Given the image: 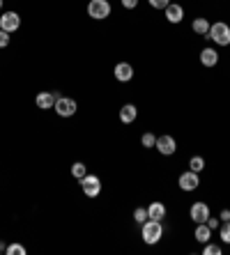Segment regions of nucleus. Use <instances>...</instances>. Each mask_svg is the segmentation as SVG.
<instances>
[{
	"mask_svg": "<svg viewBox=\"0 0 230 255\" xmlns=\"http://www.w3.org/2000/svg\"><path fill=\"white\" fill-rule=\"evenodd\" d=\"M141 237H143V242L150 244V246L159 244L161 237H164V226H161V221H154V219L145 221L141 226Z\"/></svg>",
	"mask_w": 230,
	"mask_h": 255,
	"instance_id": "obj_1",
	"label": "nucleus"
},
{
	"mask_svg": "<svg viewBox=\"0 0 230 255\" xmlns=\"http://www.w3.org/2000/svg\"><path fill=\"white\" fill-rule=\"evenodd\" d=\"M207 37H210L217 46H230V25L226 23V21H217V23L210 25Z\"/></svg>",
	"mask_w": 230,
	"mask_h": 255,
	"instance_id": "obj_2",
	"label": "nucleus"
},
{
	"mask_svg": "<svg viewBox=\"0 0 230 255\" xmlns=\"http://www.w3.org/2000/svg\"><path fill=\"white\" fill-rule=\"evenodd\" d=\"M88 16L95 21H104L111 16V2L108 0H90L88 2Z\"/></svg>",
	"mask_w": 230,
	"mask_h": 255,
	"instance_id": "obj_3",
	"label": "nucleus"
},
{
	"mask_svg": "<svg viewBox=\"0 0 230 255\" xmlns=\"http://www.w3.org/2000/svg\"><path fill=\"white\" fill-rule=\"evenodd\" d=\"M53 111L60 115V118H71V115H76L78 104H76V99H71V97H62V95H58Z\"/></svg>",
	"mask_w": 230,
	"mask_h": 255,
	"instance_id": "obj_4",
	"label": "nucleus"
},
{
	"mask_svg": "<svg viewBox=\"0 0 230 255\" xmlns=\"http://www.w3.org/2000/svg\"><path fill=\"white\" fill-rule=\"evenodd\" d=\"M81 189L88 198H97L101 193V179L97 175H85L81 179Z\"/></svg>",
	"mask_w": 230,
	"mask_h": 255,
	"instance_id": "obj_5",
	"label": "nucleus"
},
{
	"mask_svg": "<svg viewBox=\"0 0 230 255\" xmlns=\"http://www.w3.org/2000/svg\"><path fill=\"white\" fill-rule=\"evenodd\" d=\"M154 147L159 149V154L164 156H173L177 152V142L171 133H164V136H157V145Z\"/></svg>",
	"mask_w": 230,
	"mask_h": 255,
	"instance_id": "obj_6",
	"label": "nucleus"
},
{
	"mask_svg": "<svg viewBox=\"0 0 230 255\" xmlns=\"http://www.w3.org/2000/svg\"><path fill=\"white\" fill-rule=\"evenodd\" d=\"M18 28H21V16H18L16 12H5L0 16V30H5V32L12 35Z\"/></svg>",
	"mask_w": 230,
	"mask_h": 255,
	"instance_id": "obj_7",
	"label": "nucleus"
},
{
	"mask_svg": "<svg viewBox=\"0 0 230 255\" xmlns=\"http://www.w3.org/2000/svg\"><path fill=\"white\" fill-rule=\"evenodd\" d=\"M198 184H201V177H198V172H194V170L182 172L180 179H177V186H180L182 191H196Z\"/></svg>",
	"mask_w": 230,
	"mask_h": 255,
	"instance_id": "obj_8",
	"label": "nucleus"
},
{
	"mask_svg": "<svg viewBox=\"0 0 230 255\" xmlns=\"http://www.w3.org/2000/svg\"><path fill=\"white\" fill-rule=\"evenodd\" d=\"M189 216L194 223H205V221L212 216V214H210V205H207V202H194L189 209Z\"/></svg>",
	"mask_w": 230,
	"mask_h": 255,
	"instance_id": "obj_9",
	"label": "nucleus"
},
{
	"mask_svg": "<svg viewBox=\"0 0 230 255\" xmlns=\"http://www.w3.org/2000/svg\"><path fill=\"white\" fill-rule=\"evenodd\" d=\"M113 74H115V81L129 83L131 78H134V67H131L129 62H118V65L113 67Z\"/></svg>",
	"mask_w": 230,
	"mask_h": 255,
	"instance_id": "obj_10",
	"label": "nucleus"
},
{
	"mask_svg": "<svg viewBox=\"0 0 230 255\" xmlns=\"http://www.w3.org/2000/svg\"><path fill=\"white\" fill-rule=\"evenodd\" d=\"M164 14H166V21H168V23L177 25V23H182V18H184V7L177 5V2H171V5L164 9Z\"/></svg>",
	"mask_w": 230,
	"mask_h": 255,
	"instance_id": "obj_11",
	"label": "nucleus"
},
{
	"mask_svg": "<svg viewBox=\"0 0 230 255\" xmlns=\"http://www.w3.org/2000/svg\"><path fill=\"white\" fill-rule=\"evenodd\" d=\"M55 99H58V92H39L35 97V104L41 111H51L55 106Z\"/></svg>",
	"mask_w": 230,
	"mask_h": 255,
	"instance_id": "obj_12",
	"label": "nucleus"
},
{
	"mask_svg": "<svg viewBox=\"0 0 230 255\" xmlns=\"http://www.w3.org/2000/svg\"><path fill=\"white\" fill-rule=\"evenodd\" d=\"M136 118H138V108H136L134 104H124V106L120 108V122H122V125H134Z\"/></svg>",
	"mask_w": 230,
	"mask_h": 255,
	"instance_id": "obj_13",
	"label": "nucleus"
},
{
	"mask_svg": "<svg viewBox=\"0 0 230 255\" xmlns=\"http://www.w3.org/2000/svg\"><path fill=\"white\" fill-rule=\"evenodd\" d=\"M201 65L203 67H207V69H210V67H217L219 65V53H217V48H203L201 51Z\"/></svg>",
	"mask_w": 230,
	"mask_h": 255,
	"instance_id": "obj_14",
	"label": "nucleus"
},
{
	"mask_svg": "<svg viewBox=\"0 0 230 255\" xmlns=\"http://www.w3.org/2000/svg\"><path fill=\"white\" fill-rule=\"evenodd\" d=\"M148 219L164 221L166 219V205L164 202H150L148 205Z\"/></svg>",
	"mask_w": 230,
	"mask_h": 255,
	"instance_id": "obj_15",
	"label": "nucleus"
},
{
	"mask_svg": "<svg viewBox=\"0 0 230 255\" xmlns=\"http://www.w3.org/2000/svg\"><path fill=\"white\" fill-rule=\"evenodd\" d=\"M194 237H196V242H201V244H207V242H210V239H212V230H210V228H207V223H196Z\"/></svg>",
	"mask_w": 230,
	"mask_h": 255,
	"instance_id": "obj_16",
	"label": "nucleus"
},
{
	"mask_svg": "<svg viewBox=\"0 0 230 255\" xmlns=\"http://www.w3.org/2000/svg\"><path fill=\"white\" fill-rule=\"evenodd\" d=\"M210 21H207L205 16H198L194 18V23H191V30H194L196 35H201V37H207V32H210Z\"/></svg>",
	"mask_w": 230,
	"mask_h": 255,
	"instance_id": "obj_17",
	"label": "nucleus"
},
{
	"mask_svg": "<svg viewBox=\"0 0 230 255\" xmlns=\"http://www.w3.org/2000/svg\"><path fill=\"white\" fill-rule=\"evenodd\" d=\"M85 175H88V166H85V163H81V161H76V163L71 166V177L81 182Z\"/></svg>",
	"mask_w": 230,
	"mask_h": 255,
	"instance_id": "obj_18",
	"label": "nucleus"
},
{
	"mask_svg": "<svg viewBox=\"0 0 230 255\" xmlns=\"http://www.w3.org/2000/svg\"><path fill=\"white\" fill-rule=\"evenodd\" d=\"M145 221H148V207H136L134 209V223L143 226Z\"/></svg>",
	"mask_w": 230,
	"mask_h": 255,
	"instance_id": "obj_19",
	"label": "nucleus"
},
{
	"mask_svg": "<svg viewBox=\"0 0 230 255\" xmlns=\"http://www.w3.org/2000/svg\"><path fill=\"white\" fill-rule=\"evenodd\" d=\"M219 237H221V244H230V221H224V223H221Z\"/></svg>",
	"mask_w": 230,
	"mask_h": 255,
	"instance_id": "obj_20",
	"label": "nucleus"
},
{
	"mask_svg": "<svg viewBox=\"0 0 230 255\" xmlns=\"http://www.w3.org/2000/svg\"><path fill=\"white\" fill-rule=\"evenodd\" d=\"M189 170H194V172L205 170V159H203V156H191V161H189Z\"/></svg>",
	"mask_w": 230,
	"mask_h": 255,
	"instance_id": "obj_21",
	"label": "nucleus"
},
{
	"mask_svg": "<svg viewBox=\"0 0 230 255\" xmlns=\"http://www.w3.org/2000/svg\"><path fill=\"white\" fill-rule=\"evenodd\" d=\"M203 253H205V255H221V253H224V249H221L219 244L207 242V244H203Z\"/></svg>",
	"mask_w": 230,
	"mask_h": 255,
	"instance_id": "obj_22",
	"label": "nucleus"
},
{
	"mask_svg": "<svg viewBox=\"0 0 230 255\" xmlns=\"http://www.w3.org/2000/svg\"><path fill=\"white\" fill-rule=\"evenodd\" d=\"M141 145H143V147H148V149H152L154 145H157V136H154L152 131L143 133V136H141Z\"/></svg>",
	"mask_w": 230,
	"mask_h": 255,
	"instance_id": "obj_23",
	"label": "nucleus"
},
{
	"mask_svg": "<svg viewBox=\"0 0 230 255\" xmlns=\"http://www.w3.org/2000/svg\"><path fill=\"white\" fill-rule=\"evenodd\" d=\"M7 255H25V246L23 244H7Z\"/></svg>",
	"mask_w": 230,
	"mask_h": 255,
	"instance_id": "obj_24",
	"label": "nucleus"
},
{
	"mask_svg": "<svg viewBox=\"0 0 230 255\" xmlns=\"http://www.w3.org/2000/svg\"><path fill=\"white\" fill-rule=\"evenodd\" d=\"M148 2L152 9H166V7L171 5V0H148Z\"/></svg>",
	"mask_w": 230,
	"mask_h": 255,
	"instance_id": "obj_25",
	"label": "nucleus"
},
{
	"mask_svg": "<svg viewBox=\"0 0 230 255\" xmlns=\"http://www.w3.org/2000/svg\"><path fill=\"white\" fill-rule=\"evenodd\" d=\"M205 223H207V228H210V230H219V228H221V219H214V216H210Z\"/></svg>",
	"mask_w": 230,
	"mask_h": 255,
	"instance_id": "obj_26",
	"label": "nucleus"
},
{
	"mask_svg": "<svg viewBox=\"0 0 230 255\" xmlns=\"http://www.w3.org/2000/svg\"><path fill=\"white\" fill-rule=\"evenodd\" d=\"M9 46V32H5V30H0V48Z\"/></svg>",
	"mask_w": 230,
	"mask_h": 255,
	"instance_id": "obj_27",
	"label": "nucleus"
},
{
	"mask_svg": "<svg viewBox=\"0 0 230 255\" xmlns=\"http://www.w3.org/2000/svg\"><path fill=\"white\" fill-rule=\"evenodd\" d=\"M122 7L124 9H136V7H138V0H122Z\"/></svg>",
	"mask_w": 230,
	"mask_h": 255,
	"instance_id": "obj_28",
	"label": "nucleus"
},
{
	"mask_svg": "<svg viewBox=\"0 0 230 255\" xmlns=\"http://www.w3.org/2000/svg\"><path fill=\"white\" fill-rule=\"evenodd\" d=\"M219 219H221V223H224V221H230V209H221Z\"/></svg>",
	"mask_w": 230,
	"mask_h": 255,
	"instance_id": "obj_29",
	"label": "nucleus"
},
{
	"mask_svg": "<svg viewBox=\"0 0 230 255\" xmlns=\"http://www.w3.org/2000/svg\"><path fill=\"white\" fill-rule=\"evenodd\" d=\"M5 251H7V244H5V242H0V253H5Z\"/></svg>",
	"mask_w": 230,
	"mask_h": 255,
	"instance_id": "obj_30",
	"label": "nucleus"
},
{
	"mask_svg": "<svg viewBox=\"0 0 230 255\" xmlns=\"http://www.w3.org/2000/svg\"><path fill=\"white\" fill-rule=\"evenodd\" d=\"M0 9H2V0H0Z\"/></svg>",
	"mask_w": 230,
	"mask_h": 255,
	"instance_id": "obj_31",
	"label": "nucleus"
}]
</instances>
